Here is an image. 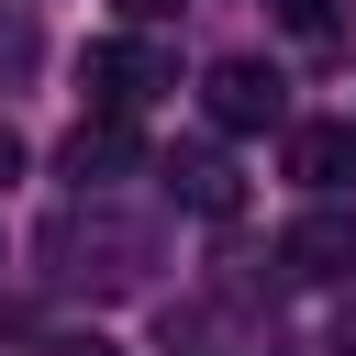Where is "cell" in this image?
Returning a JSON list of instances; mask_svg holds the SVG:
<instances>
[{
  "label": "cell",
  "instance_id": "cell-1",
  "mask_svg": "<svg viewBox=\"0 0 356 356\" xmlns=\"http://www.w3.org/2000/svg\"><path fill=\"white\" fill-rule=\"evenodd\" d=\"M78 89H89L100 122H134V111L167 89V56H156V44H89V56H78Z\"/></svg>",
  "mask_w": 356,
  "mask_h": 356
},
{
  "label": "cell",
  "instance_id": "cell-2",
  "mask_svg": "<svg viewBox=\"0 0 356 356\" xmlns=\"http://www.w3.org/2000/svg\"><path fill=\"white\" fill-rule=\"evenodd\" d=\"M200 100H211V122H222V134H267V122L289 111V89H278V67H267V56H222V67L200 78Z\"/></svg>",
  "mask_w": 356,
  "mask_h": 356
},
{
  "label": "cell",
  "instance_id": "cell-3",
  "mask_svg": "<svg viewBox=\"0 0 356 356\" xmlns=\"http://www.w3.org/2000/svg\"><path fill=\"white\" fill-rule=\"evenodd\" d=\"M278 267L312 278V289H323V278H356V211H300V222L278 234Z\"/></svg>",
  "mask_w": 356,
  "mask_h": 356
},
{
  "label": "cell",
  "instance_id": "cell-4",
  "mask_svg": "<svg viewBox=\"0 0 356 356\" xmlns=\"http://www.w3.org/2000/svg\"><path fill=\"white\" fill-rule=\"evenodd\" d=\"M289 178H300L312 200L356 189V122H289Z\"/></svg>",
  "mask_w": 356,
  "mask_h": 356
},
{
  "label": "cell",
  "instance_id": "cell-5",
  "mask_svg": "<svg viewBox=\"0 0 356 356\" xmlns=\"http://www.w3.org/2000/svg\"><path fill=\"white\" fill-rule=\"evenodd\" d=\"M167 189H178L200 222H234V200H245V189H234V167H222L211 145H178V156H167Z\"/></svg>",
  "mask_w": 356,
  "mask_h": 356
},
{
  "label": "cell",
  "instance_id": "cell-6",
  "mask_svg": "<svg viewBox=\"0 0 356 356\" xmlns=\"http://www.w3.org/2000/svg\"><path fill=\"white\" fill-rule=\"evenodd\" d=\"M122 167H134V122H100V111H89V122L67 134V178H78V189H111Z\"/></svg>",
  "mask_w": 356,
  "mask_h": 356
},
{
  "label": "cell",
  "instance_id": "cell-7",
  "mask_svg": "<svg viewBox=\"0 0 356 356\" xmlns=\"http://www.w3.org/2000/svg\"><path fill=\"white\" fill-rule=\"evenodd\" d=\"M278 33L289 44H334L345 33V0H278Z\"/></svg>",
  "mask_w": 356,
  "mask_h": 356
},
{
  "label": "cell",
  "instance_id": "cell-8",
  "mask_svg": "<svg viewBox=\"0 0 356 356\" xmlns=\"http://www.w3.org/2000/svg\"><path fill=\"white\" fill-rule=\"evenodd\" d=\"M44 356H122V345H111V334H56Z\"/></svg>",
  "mask_w": 356,
  "mask_h": 356
},
{
  "label": "cell",
  "instance_id": "cell-9",
  "mask_svg": "<svg viewBox=\"0 0 356 356\" xmlns=\"http://www.w3.org/2000/svg\"><path fill=\"white\" fill-rule=\"evenodd\" d=\"M0 178H22V134L11 122H0Z\"/></svg>",
  "mask_w": 356,
  "mask_h": 356
},
{
  "label": "cell",
  "instance_id": "cell-10",
  "mask_svg": "<svg viewBox=\"0 0 356 356\" xmlns=\"http://www.w3.org/2000/svg\"><path fill=\"white\" fill-rule=\"evenodd\" d=\"M122 11H134V22H167V11H178V0H122Z\"/></svg>",
  "mask_w": 356,
  "mask_h": 356
},
{
  "label": "cell",
  "instance_id": "cell-11",
  "mask_svg": "<svg viewBox=\"0 0 356 356\" xmlns=\"http://www.w3.org/2000/svg\"><path fill=\"white\" fill-rule=\"evenodd\" d=\"M345 356H356V312H345Z\"/></svg>",
  "mask_w": 356,
  "mask_h": 356
}]
</instances>
